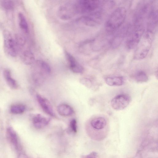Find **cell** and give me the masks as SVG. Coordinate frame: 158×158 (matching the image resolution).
<instances>
[{"mask_svg":"<svg viewBox=\"0 0 158 158\" xmlns=\"http://www.w3.org/2000/svg\"><path fill=\"white\" fill-rule=\"evenodd\" d=\"M50 121V118L46 117L40 114L35 115L32 119L34 127L37 129H40L47 125Z\"/></svg>","mask_w":158,"mask_h":158,"instance_id":"cell-13","label":"cell"},{"mask_svg":"<svg viewBox=\"0 0 158 158\" xmlns=\"http://www.w3.org/2000/svg\"><path fill=\"white\" fill-rule=\"evenodd\" d=\"M36 97L39 104L43 111L51 116H55L53 109L49 101L38 94L36 95Z\"/></svg>","mask_w":158,"mask_h":158,"instance_id":"cell-11","label":"cell"},{"mask_svg":"<svg viewBox=\"0 0 158 158\" xmlns=\"http://www.w3.org/2000/svg\"><path fill=\"white\" fill-rule=\"evenodd\" d=\"M15 3L13 1L10 0H0V7L7 11H10L15 8Z\"/></svg>","mask_w":158,"mask_h":158,"instance_id":"cell-21","label":"cell"},{"mask_svg":"<svg viewBox=\"0 0 158 158\" xmlns=\"http://www.w3.org/2000/svg\"><path fill=\"white\" fill-rule=\"evenodd\" d=\"M17 158H28V157L26 154L21 153L19 155Z\"/></svg>","mask_w":158,"mask_h":158,"instance_id":"cell-29","label":"cell"},{"mask_svg":"<svg viewBox=\"0 0 158 158\" xmlns=\"http://www.w3.org/2000/svg\"><path fill=\"white\" fill-rule=\"evenodd\" d=\"M145 30L144 23H135L133 29L131 32L126 42L128 49L135 48L141 40Z\"/></svg>","mask_w":158,"mask_h":158,"instance_id":"cell-3","label":"cell"},{"mask_svg":"<svg viewBox=\"0 0 158 158\" xmlns=\"http://www.w3.org/2000/svg\"><path fill=\"white\" fill-rule=\"evenodd\" d=\"M15 42L18 50L20 48L23 47L26 43V40L24 37L20 34H16L15 37Z\"/></svg>","mask_w":158,"mask_h":158,"instance_id":"cell-24","label":"cell"},{"mask_svg":"<svg viewBox=\"0 0 158 158\" xmlns=\"http://www.w3.org/2000/svg\"><path fill=\"white\" fill-rule=\"evenodd\" d=\"M18 16L20 28L24 33H27L29 32V27L26 17L21 12L19 13Z\"/></svg>","mask_w":158,"mask_h":158,"instance_id":"cell-18","label":"cell"},{"mask_svg":"<svg viewBox=\"0 0 158 158\" xmlns=\"http://www.w3.org/2000/svg\"><path fill=\"white\" fill-rule=\"evenodd\" d=\"M3 75L5 81L9 87L13 89H17L18 85L16 81L12 77L10 70L8 69H5Z\"/></svg>","mask_w":158,"mask_h":158,"instance_id":"cell-16","label":"cell"},{"mask_svg":"<svg viewBox=\"0 0 158 158\" xmlns=\"http://www.w3.org/2000/svg\"><path fill=\"white\" fill-rule=\"evenodd\" d=\"M69 128L74 133L77 132V123L75 119H73L70 121L69 123Z\"/></svg>","mask_w":158,"mask_h":158,"instance_id":"cell-26","label":"cell"},{"mask_svg":"<svg viewBox=\"0 0 158 158\" xmlns=\"http://www.w3.org/2000/svg\"><path fill=\"white\" fill-rule=\"evenodd\" d=\"M57 110L60 115L64 116H70L74 113V110L70 106L65 104L59 105L57 107Z\"/></svg>","mask_w":158,"mask_h":158,"instance_id":"cell-17","label":"cell"},{"mask_svg":"<svg viewBox=\"0 0 158 158\" xmlns=\"http://www.w3.org/2000/svg\"><path fill=\"white\" fill-rule=\"evenodd\" d=\"M155 31L146 29L135 48L133 58L139 60L145 58L148 54L152 42Z\"/></svg>","mask_w":158,"mask_h":158,"instance_id":"cell-1","label":"cell"},{"mask_svg":"<svg viewBox=\"0 0 158 158\" xmlns=\"http://www.w3.org/2000/svg\"><path fill=\"white\" fill-rule=\"evenodd\" d=\"M64 53L71 70L76 73H83L84 71L83 67L77 61L75 58L66 51H65Z\"/></svg>","mask_w":158,"mask_h":158,"instance_id":"cell-10","label":"cell"},{"mask_svg":"<svg viewBox=\"0 0 158 158\" xmlns=\"http://www.w3.org/2000/svg\"><path fill=\"white\" fill-rule=\"evenodd\" d=\"M106 124V119L102 117L94 119L91 122V125L92 127L97 130L103 129L105 127Z\"/></svg>","mask_w":158,"mask_h":158,"instance_id":"cell-20","label":"cell"},{"mask_svg":"<svg viewBox=\"0 0 158 158\" xmlns=\"http://www.w3.org/2000/svg\"><path fill=\"white\" fill-rule=\"evenodd\" d=\"M106 84L110 86H118L122 85L124 83V78L121 76L107 77L105 79Z\"/></svg>","mask_w":158,"mask_h":158,"instance_id":"cell-19","label":"cell"},{"mask_svg":"<svg viewBox=\"0 0 158 158\" xmlns=\"http://www.w3.org/2000/svg\"><path fill=\"white\" fill-rule=\"evenodd\" d=\"M26 109L25 106L22 104H16L12 105L10 108L11 112L14 114H19L23 113Z\"/></svg>","mask_w":158,"mask_h":158,"instance_id":"cell-22","label":"cell"},{"mask_svg":"<svg viewBox=\"0 0 158 158\" xmlns=\"http://www.w3.org/2000/svg\"><path fill=\"white\" fill-rule=\"evenodd\" d=\"M80 82L87 88H90L92 86L91 81L89 79L83 78L81 79Z\"/></svg>","mask_w":158,"mask_h":158,"instance_id":"cell-27","label":"cell"},{"mask_svg":"<svg viewBox=\"0 0 158 158\" xmlns=\"http://www.w3.org/2000/svg\"><path fill=\"white\" fill-rule=\"evenodd\" d=\"M77 14L75 2L65 3L60 7L58 11L59 16L63 20L69 19Z\"/></svg>","mask_w":158,"mask_h":158,"instance_id":"cell-7","label":"cell"},{"mask_svg":"<svg viewBox=\"0 0 158 158\" xmlns=\"http://www.w3.org/2000/svg\"><path fill=\"white\" fill-rule=\"evenodd\" d=\"M157 12L152 9L149 12L147 19V29L155 31L157 24Z\"/></svg>","mask_w":158,"mask_h":158,"instance_id":"cell-12","label":"cell"},{"mask_svg":"<svg viewBox=\"0 0 158 158\" xmlns=\"http://www.w3.org/2000/svg\"><path fill=\"white\" fill-rule=\"evenodd\" d=\"M40 65L43 71L46 73H49L51 71V69L49 65L47 62L42 61L40 62Z\"/></svg>","mask_w":158,"mask_h":158,"instance_id":"cell-25","label":"cell"},{"mask_svg":"<svg viewBox=\"0 0 158 158\" xmlns=\"http://www.w3.org/2000/svg\"><path fill=\"white\" fill-rule=\"evenodd\" d=\"M131 101V97L128 95L120 94L115 96L111 100V105L114 109L121 110L126 108Z\"/></svg>","mask_w":158,"mask_h":158,"instance_id":"cell-8","label":"cell"},{"mask_svg":"<svg viewBox=\"0 0 158 158\" xmlns=\"http://www.w3.org/2000/svg\"><path fill=\"white\" fill-rule=\"evenodd\" d=\"M127 11L123 7L115 9L106 20L105 25L106 31L109 34L115 32L123 24L126 16Z\"/></svg>","mask_w":158,"mask_h":158,"instance_id":"cell-2","label":"cell"},{"mask_svg":"<svg viewBox=\"0 0 158 158\" xmlns=\"http://www.w3.org/2000/svg\"><path fill=\"white\" fill-rule=\"evenodd\" d=\"M3 49L5 54L11 57H16L18 53V48L15 38L11 33L8 30L2 32Z\"/></svg>","mask_w":158,"mask_h":158,"instance_id":"cell-4","label":"cell"},{"mask_svg":"<svg viewBox=\"0 0 158 158\" xmlns=\"http://www.w3.org/2000/svg\"><path fill=\"white\" fill-rule=\"evenodd\" d=\"M99 0H81L75 2L77 14H89L95 11L99 7L101 2Z\"/></svg>","mask_w":158,"mask_h":158,"instance_id":"cell-5","label":"cell"},{"mask_svg":"<svg viewBox=\"0 0 158 158\" xmlns=\"http://www.w3.org/2000/svg\"><path fill=\"white\" fill-rule=\"evenodd\" d=\"M98 153L95 152H93L86 155L82 156L81 158H97Z\"/></svg>","mask_w":158,"mask_h":158,"instance_id":"cell-28","label":"cell"},{"mask_svg":"<svg viewBox=\"0 0 158 158\" xmlns=\"http://www.w3.org/2000/svg\"><path fill=\"white\" fill-rule=\"evenodd\" d=\"M6 136L7 140L12 148L16 151H19L20 146L18 136L12 127H9L7 128Z\"/></svg>","mask_w":158,"mask_h":158,"instance_id":"cell-9","label":"cell"},{"mask_svg":"<svg viewBox=\"0 0 158 158\" xmlns=\"http://www.w3.org/2000/svg\"><path fill=\"white\" fill-rule=\"evenodd\" d=\"M102 19V15L100 11H94L79 18L77 20L90 27H94L100 23Z\"/></svg>","mask_w":158,"mask_h":158,"instance_id":"cell-6","label":"cell"},{"mask_svg":"<svg viewBox=\"0 0 158 158\" xmlns=\"http://www.w3.org/2000/svg\"><path fill=\"white\" fill-rule=\"evenodd\" d=\"M129 30V28L128 27H124L116 35L111 43V45L113 48H116L120 44L128 32Z\"/></svg>","mask_w":158,"mask_h":158,"instance_id":"cell-14","label":"cell"},{"mask_svg":"<svg viewBox=\"0 0 158 158\" xmlns=\"http://www.w3.org/2000/svg\"><path fill=\"white\" fill-rule=\"evenodd\" d=\"M20 58L22 61L27 65L31 64L34 62L35 60L33 54L28 49H25L21 52Z\"/></svg>","mask_w":158,"mask_h":158,"instance_id":"cell-15","label":"cell"},{"mask_svg":"<svg viewBox=\"0 0 158 158\" xmlns=\"http://www.w3.org/2000/svg\"><path fill=\"white\" fill-rule=\"evenodd\" d=\"M135 78L136 82L140 83L146 82L148 80V77L146 73L142 71L136 73Z\"/></svg>","mask_w":158,"mask_h":158,"instance_id":"cell-23","label":"cell"}]
</instances>
